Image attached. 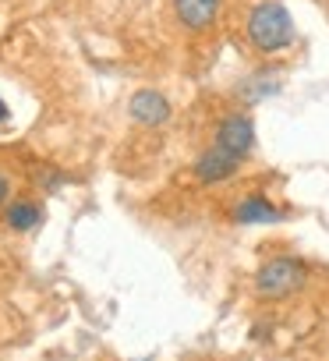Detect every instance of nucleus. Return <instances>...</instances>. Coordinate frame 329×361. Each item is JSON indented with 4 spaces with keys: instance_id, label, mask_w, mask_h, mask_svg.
Returning a JSON list of instances; mask_svg holds the SVG:
<instances>
[{
    "instance_id": "4",
    "label": "nucleus",
    "mask_w": 329,
    "mask_h": 361,
    "mask_svg": "<svg viewBox=\"0 0 329 361\" xmlns=\"http://www.w3.org/2000/svg\"><path fill=\"white\" fill-rule=\"evenodd\" d=\"M128 114L138 124H145V128H159V124H167V117H170V103H167V96L156 92V89H142V92L131 96Z\"/></svg>"
},
{
    "instance_id": "7",
    "label": "nucleus",
    "mask_w": 329,
    "mask_h": 361,
    "mask_svg": "<svg viewBox=\"0 0 329 361\" xmlns=\"http://www.w3.org/2000/svg\"><path fill=\"white\" fill-rule=\"evenodd\" d=\"M283 213L276 209V202H269L266 195H248L234 206V220L237 224H273L280 220Z\"/></svg>"
},
{
    "instance_id": "8",
    "label": "nucleus",
    "mask_w": 329,
    "mask_h": 361,
    "mask_svg": "<svg viewBox=\"0 0 329 361\" xmlns=\"http://www.w3.org/2000/svg\"><path fill=\"white\" fill-rule=\"evenodd\" d=\"M4 220H8L11 231H36L43 224V209L36 202H29V199H18V202H11L4 209Z\"/></svg>"
},
{
    "instance_id": "6",
    "label": "nucleus",
    "mask_w": 329,
    "mask_h": 361,
    "mask_svg": "<svg viewBox=\"0 0 329 361\" xmlns=\"http://www.w3.org/2000/svg\"><path fill=\"white\" fill-rule=\"evenodd\" d=\"M174 11H178V18H181L185 29L202 32V29H209L216 22L220 0H174Z\"/></svg>"
},
{
    "instance_id": "11",
    "label": "nucleus",
    "mask_w": 329,
    "mask_h": 361,
    "mask_svg": "<svg viewBox=\"0 0 329 361\" xmlns=\"http://www.w3.org/2000/svg\"><path fill=\"white\" fill-rule=\"evenodd\" d=\"M145 361H152V357H145Z\"/></svg>"
},
{
    "instance_id": "9",
    "label": "nucleus",
    "mask_w": 329,
    "mask_h": 361,
    "mask_svg": "<svg viewBox=\"0 0 329 361\" xmlns=\"http://www.w3.org/2000/svg\"><path fill=\"white\" fill-rule=\"evenodd\" d=\"M8 188H11V185H8V177H4V173H0V206H4V202H8Z\"/></svg>"
},
{
    "instance_id": "1",
    "label": "nucleus",
    "mask_w": 329,
    "mask_h": 361,
    "mask_svg": "<svg viewBox=\"0 0 329 361\" xmlns=\"http://www.w3.org/2000/svg\"><path fill=\"white\" fill-rule=\"evenodd\" d=\"M248 39L259 54H283L294 47V22L283 4H259L248 18Z\"/></svg>"
},
{
    "instance_id": "3",
    "label": "nucleus",
    "mask_w": 329,
    "mask_h": 361,
    "mask_svg": "<svg viewBox=\"0 0 329 361\" xmlns=\"http://www.w3.org/2000/svg\"><path fill=\"white\" fill-rule=\"evenodd\" d=\"M216 149L230 152L234 159H248L255 149V124L248 114H230L216 128Z\"/></svg>"
},
{
    "instance_id": "10",
    "label": "nucleus",
    "mask_w": 329,
    "mask_h": 361,
    "mask_svg": "<svg viewBox=\"0 0 329 361\" xmlns=\"http://www.w3.org/2000/svg\"><path fill=\"white\" fill-rule=\"evenodd\" d=\"M8 114H11V110H8V103H4V99H0V124H4V121H8Z\"/></svg>"
},
{
    "instance_id": "2",
    "label": "nucleus",
    "mask_w": 329,
    "mask_h": 361,
    "mask_svg": "<svg viewBox=\"0 0 329 361\" xmlns=\"http://www.w3.org/2000/svg\"><path fill=\"white\" fill-rule=\"evenodd\" d=\"M308 280V266L294 255H276L269 262L259 266L255 273V290L259 298H269V301H280V298H290L304 287Z\"/></svg>"
},
{
    "instance_id": "5",
    "label": "nucleus",
    "mask_w": 329,
    "mask_h": 361,
    "mask_svg": "<svg viewBox=\"0 0 329 361\" xmlns=\"http://www.w3.org/2000/svg\"><path fill=\"white\" fill-rule=\"evenodd\" d=\"M237 166H241V159H234L230 152H223V149H206L199 159H195V177L202 180V185H223L227 177H234L237 173Z\"/></svg>"
}]
</instances>
